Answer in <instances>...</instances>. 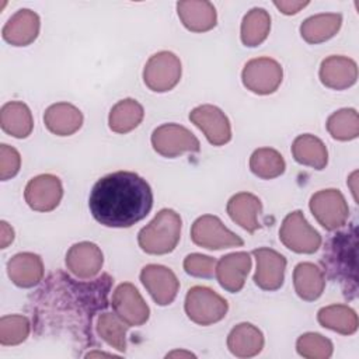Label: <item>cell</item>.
I'll return each mask as SVG.
<instances>
[{
  "label": "cell",
  "mask_w": 359,
  "mask_h": 359,
  "mask_svg": "<svg viewBox=\"0 0 359 359\" xmlns=\"http://www.w3.org/2000/svg\"><path fill=\"white\" fill-rule=\"evenodd\" d=\"M320 81L331 90H345L356 83L358 66L351 57L331 55L320 65Z\"/></svg>",
  "instance_id": "obj_18"
},
{
  "label": "cell",
  "mask_w": 359,
  "mask_h": 359,
  "mask_svg": "<svg viewBox=\"0 0 359 359\" xmlns=\"http://www.w3.org/2000/svg\"><path fill=\"white\" fill-rule=\"evenodd\" d=\"M342 24L339 13H321L306 18L300 25V35L307 43H321L337 35Z\"/></svg>",
  "instance_id": "obj_25"
},
{
  "label": "cell",
  "mask_w": 359,
  "mask_h": 359,
  "mask_svg": "<svg viewBox=\"0 0 359 359\" xmlns=\"http://www.w3.org/2000/svg\"><path fill=\"white\" fill-rule=\"evenodd\" d=\"M63 196V187L59 177L41 174L28 181L24 198L28 206L36 212H50L57 208Z\"/></svg>",
  "instance_id": "obj_12"
},
{
  "label": "cell",
  "mask_w": 359,
  "mask_h": 359,
  "mask_svg": "<svg viewBox=\"0 0 359 359\" xmlns=\"http://www.w3.org/2000/svg\"><path fill=\"white\" fill-rule=\"evenodd\" d=\"M297 353L307 359H328L332 355V342L317 332H306L297 338Z\"/></svg>",
  "instance_id": "obj_35"
},
{
  "label": "cell",
  "mask_w": 359,
  "mask_h": 359,
  "mask_svg": "<svg viewBox=\"0 0 359 359\" xmlns=\"http://www.w3.org/2000/svg\"><path fill=\"white\" fill-rule=\"evenodd\" d=\"M217 261L213 257L203 254H189L184 259V269L194 278H212L216 271Z\"/></svg>",
  "instance_id": "obj_36"
},
{
  "label": "cell",
  "mask_w": 359,
  "mask_h": 359,
  "mask_svg": "<svg viewBox=\"0 0 359 359\" xmlns=\"http://www.w3.org/2000/svg\"><path fill=\"white\" fill-rule=\"evenodd\" d=\"M309 206L316 220L330 231L342 227L349 216V208L344 195L334 188L316 192L310 198Z\"/></svg>",
  "instance_id": "obj_8"
},
{
  "label": "cell",
  "mask_w": 359,
  "mask_h": 359,
  "mask_svg": "<svg viewBox=\"0 0 359 359\" xmlns=\"http://www.w3.org/2000/svg\"><path fill=\"white\" fill-rule=\"evenodd\" d=\"M189 121L199 128L210 144L223 146L231 139V126L226 114L210 104L199 105L189 112Z\"/></svg>",
  "instance_id": "obj_11"
},
{
  "label": "cell",
  "mask_w": 359,
  "mask_h": 359,
  "mask_svg": "<svg viewBox=\"0 0 359 359\" xmlns=\"http://www.w3.org/2000/svg\"><path fill=\"white\" fill-rule=\"evenodd\" d=\"M282 244L297 254H313L321 245L320 233L306 220L302 210L290 212L279 229Z\"/></svg>",
  "instance_id": "obj_4"
},
{
  "label": "cell",
  "mask_w": 359,
  "mask_h": 359,
  "mask_svg": "<svg viewBox=\"0 0 359 359\" xmlns=\"http://www.w3.org/2000/svg\"><path fill=\"white\" fill-rule=\"evenodd\" d=\"M317 320L324 328L342 335L355 334L359 325L355 310L345 304H331L320 309L317 313Z\"/></svg>",
  "instance_id": "obj_29"
},
{
  "label": "cell",
  "mask_w": 359,
  "mask_h": 359,
  "mask_svg": "<svg viewBox=\"0 0 359 359\" xmlns=\"http://www.w3.org/2000/svg\"><path fill=\"white\" fill-rule=\"evenodd\" d=\"M181 60L170 52L161 50L149 57L143 69V81L154 93L172 90L181 80Z\"/></svg>",
  "instance_id": "obj_5"
},
{
  "label": "cell",
  "mask_w": 359,
  "mask_h": 359,
  "mask_svg": "<svg viewBox=\"0 0 359 359\" xmlns=\"http://www.w3.org/2000/svg\"><path fill=\"white\" fill-rule=\"evenodd\" d=\"M7 275L18 287H34L43 278V262L38 254L18 252L7 262Z\"/></svg>",
  "instance_id": "obj_20"
},
{
  "label": "cell",
  "mask_w": 359,
  "mask_h": 359,
  "mask_svg": "<svg viewBox=\"0 0 359 359\" xmlns=\"http://www.w3.org/2000/svg\"><path fill=\"white\" fill-rule=\"evenodd\" d=\"M39 28V15L29 8H21L7 20L1 35L3 39L13 46H27L36 39Z\"/></svg>",
  "instance_id": "obj_17"
},
{
  "label": "cell",
  "mask_w": 359,
  "mask_h": 359,
  "mask_svg": "<svg viewBox=\"0 0 359 359\" xmlns=\"http://www.w3.org/2000/svg\"><path fill=\"white\" fill-rule=\"evenodd\" d=\"M283 79L282 66L271 57H255L245 63L241 80L247 90L258 95H268L278 90Z\"/></svg>",
  "instance_id": "obj_7"
},
{
  "label": "cell",
  "mask_w": 359,
  "mask_h": 359,
  "mask_svg": "<svg viewBox=\"0 0 359 359\" xmlns=\"http://www.w3.org/2000/svg\"><path fill=\"white\" fill-rule=\"evenodd\" d=\"M29 330V321L25 316H3L0 318V344L4 346L18 345L28 338Z\"/></svg>",
  "instance_id": "obj_34"
},
{
  "label": "cell",
  "mask_w": 359,
  "mask_h": 359,
  "mask_svg": "<svg viewBox=\"0 0 359 359\" xmlns=\"http://www.w3.org/2000/svg\"><path fill=\"white\" fill-rule=\"evenodd\" d=\"M226 210L230 219L248 233H254L261 227L258 216L262 212V203L254 194L238 192L233 195L227 202Z\"/></svg>",
  "instance_id": "obj_22"
},
{
  "label": "cell",
  "mask_w": 359,
  "mask_h": 359,
  "mask_svg": "<svg viewBox=\"0 0 359 359\" xmlns=\"http://www.w3.org/2000/svg\"><path fill=\"white\" fill-rule=\"evenodd\" d=\"M273 4H275V7L280 13H283L286 15H292V14L299 13L302 8H304L309 4V1H302V0H275Z\"/></svg>",
  "instance_id": "obj_38"
},
{
  "label": "cell",
  "mask_w": 359,
  "mask_h": 359,
  "mask_svg": "<svg viewBox=\"0 0 359 359\" xmlns=\"http://www.w3.org/2000/svg\"><path fill=\"white\" fill-rule=\"evenodd\" d=\"M181 217L172 209H161L137 234L139 247L151 255H164L177 247L181 237Z\"/></svg>",
  "instance_id": "obj_2"
},
{
  "label": "cell",
  "mask_w": 359,
  "mask_h": 359,
  "mask_svg": "<svg viewBox=\"0 0 359 359\" xmlns=\"http://www.w3.org/2000/svg\"><path fill=\"white\" fill-rule=\"evenodd\" d=\"M227 348L237 358H252L264 348V334L250 323H240L229 332Z\"/></svg>",
  "instance_id": "obj_23"
},
{
  "label": "cell",
  "mask_w": 359,
  "mask_h": 359,
  "mask_svg": "<svg viewBox=\"0 0 359 359\" xmlns=\"http://www.w3.org/2000/svg\"><path fill=\"white\" fill-rule=\"evenodd\" d=\"M293 285L300 299L314 302L324 292L325 278L317 265L311 262H300L293 271Z\"/></svg>",
  "instance_id": "obj_26"
},
{
  "label": "cell",
  "mask_w": 359,
  "mask_h": 359,
  "mask_svg": "<svg viewBox=\"0 0 359 359\" xmlns=\"http://www.w3.org/2000/svg\"><path fill=\"white\" fill-rule=\"evenodd\" d=\"M251 254L257 259V269L254 275L255 285L262 290H278L283 285L286 258L280 252L266 247L255 248Z\"/></svg>",
  "instance_id": "obj_14"
},
{
  "label": "cell",
  "mask_w": 359,
  "mask_h": 359,
  "mask_svg": "<svg viewBox=\"0 0 359 359\" xmlns=\"http://www.w3.org/2000/svg\"><path fill=\"white\" fill-rule=\"evenodd\" d=\"M140 282L158 306H168L177 297L180 282L175 273L158 264H149L140 271Z\"/></svg>",
  "instance_id": "obj_13"
},
{
  "label": "cell",
  "mask_w": 359,
  "mask_h": 359,
  "mask_svg": "<svg viewBox=\"0 0 359 359\" xmlns=\"http://www.w3.org/2000/svg\"><path fill=\"white\" fill-rule=\"evenodd\" d=\"M184 309L188 318L195 324L210 325L224 318L229 303L206 286H194L187 292Z\"/></svg>",
  "instance_id": "obj_3"
},
{
  "label": "cell",
  "mask_w": 359,
  "mask_h": 359,
  "mask_svg": "<svg viewBox=\"0 0 359 359\" xmlns=\"http://www.w3.org/2000/svg\"><path fill=\"white\" fill-rule=\"evenodd\" d=\"M115 314L129 327L143 325L150 316V309L139 290L129 282L116 286L111 300Z\"/></svg>",
  "instance_id": "obj_10"
},
{
  "label": "cell",
  "mask_w": 359,
  "mask_h": 359,
  "mask_svg": "<svg viewBox=\"0 0 359 359\" xmlns=\"http://www.w3.org/2000/svg\"><path fill=\"white\" fill-rule=\"evenodd\" d=\"M192 241L208 250H222L230 247H241L243 238L229 230L217 216L203 215L198 217L191 227Z\"/></svg>",
  "instance_id": "obj_9"
},
{
  "label": "cell",
  "mask_w": 359,
  "mask_h": 359,
  "mask_svg": "<svg viewBox=\"0 0 359 359\" xmlns=\"http://www.w3.org/2000/svg\"><path fill=\"white\" fill-rule=\"evenodd\" d=\"M104 264L101 248L90 241H80L73 244L66 254L67 269L79 279L95 278Z\"/></svg>",
  "instance_id": "obj_15"
},
{
  "label": "cell",
  "mask_w": 359,
  "mask_h": 359,
  "mask_svg": "<svg viewBox=\"0 0 359 359\" xmlns=\"http://www.w3.org/2000/svg\"><path fill=\"white\" fill-rule=\"evenodd\" d=\"M177 11L181 22L191 32H206L216 27L217 14L210 1L184 0L177 3Z\"/></svg>",
  "instance_id": "obj_19"
},
{
  "label": "cell",
  "mask_w": 359,
  "mask_h": 359,
  "mask_svg": "<svg viewBox=\"0 0 359 359\" xmlns=\"http://www.w3.org/2000/svg\"><path fill=\"white\" fill-rule=\"evenodd\" d=\"M0 233H1V236H0V247L6 248L14 240V230L11 229V226H8L7 222L1 220V223H0Z\"/></svg>",
  "instance_id": "obj_39"
},
{
  "label": "cell",
  "mask_w": 359,
  "mask_h": 359,
  "mask_svg": "<svg viewBox=\"0 0 359 359\" xmlns=\"http://www.w3.org/2000/svg\"><path fill=\"white\" fill-rule=\"evenodd\" d=\"M327 130L337 140H352L359 135V115L353 108H342L327 119Z\"/></svg>",
  "instance_id": "obj_32"
},
{
  "label": "cell",
  "mask_w": 359,
  "mask_h": 359,
  "mask_svg": "<svg viewBox=\"0 0 359 359\" xmlns=\"http://www.w3.org/2000/svg\"><path fill=\"white\" fill-rule=\"evenodd\" d=\"M43 123L56 136H70L83 125L81 111L69 102H56L46 108Z\"/></svg>",
  "instance_id": "obj_21"
},
{
  "label": "cell",
  "mask_w": 359,
  "mask_h": 359,
  "mask_svg": "<svg viewBox=\"0 0 359 359\" xmlns=\"http://www.w3.org/2000/svg\"><path fill=\"white\" fill-rule=\"evenodd\" d=\"M292 154L294 161L302 165H309L314 170H323L328 163V151L325 144L310 133L299 135L293 140Z\"/></svg>",
  "instance_id": "obj_27"
},
{
  "label": "cell",
  "mask_w": 359,
  "mask_h": 359,
  "mask_svg": "<svg viewBox=\"0 0 359 359\" xmlns=\"http://www.w3.org/2000/svg\"><path fill=\"white\" fill-rule=\"evenodd\" d=\"M88 206L100 224L118 229L130 227L151 210L153 191L139 174L115 171L94 184Z\"/></svg>",
  "instance_id": "obj_1"
},
{
  "label": "cell",
  "mask_w": 359,
  "mask_h": 359,
  "mask_svg": "<svg viewBox=\"0 0 359 359\" xmlns=\"http://www.w3.org/2000/svg\"><path fill=\"white\" fill-rule=\"evenodd\" d=\"M178 356L180 358H195V355L188 351H172V352L167 353L165 358H178Z\"/></svg>",
  "instance_id": "obj_40"
},
{
  "label": "cell",
  "mask_w": 359,
  "mask_h": 359,
  "mask_svg": "<svg viewBox=\"0 0 359 359\" xmlns=\"http://www.w3.org/2000/svg\"><path fill=\"white\" fill-rule=\"evenodd\" d=\"M129 325L121 320L115 313H102L97 320L98 335L112 348L119 352L126 349V328Z\"/></svg>",
  "instance_id": "obj_33"
},
{
  "label": "cell",
  "mask_w": 359,
  "mask_h": 359,
  "mask_svg": "<svg viewBox=\"0 0 359 359\" xmlns=\"http://www.w3.org/2000/svg\"><path fill=\"white\" fill-rule=\"evenodd\" d=\"M150 140L154 151L167 158L178 157L187 151L198 153L201 149L198 137L178 123H164L156 128Z\"/></svg>",
  "instance_id": "obj_6"
},
{
  "label": "cell",
  "mask_w": 359,
  "mask_h": 359,
  "mask_svg": "<svg viewBox=\"0 0 359 359\" xmlns=\"http://www.w3.org/2000/svg\"><path fill=\"white\" fill-rule=\"evenodd\" d=\"M271 31V15L265 8L254 7L243 18L240 28L241 42L248 48L261 45Z\"/></svg>",
  "instance_id": "obj_30"
},
{
  "label": "cell",
  "mask_w": 359,
  "mask_h": 359,
  "mask_svg": "<svg viewBox=\"0 0 359 359\" xmlns=\"http://www.w3.org/2000/svg\"><path fill=\"white\" fill-rule=\"evenodd\" d=\"M144 116V109L133 98H125L118 101L109 111L108 125L115 133H128L137 128Z\"/></svg>",
  "instance_id": "obj_28"
},
{
  "label": "cell",
  "mask_w": 359,
  "mask_h": 359,
  "mask_svg": "<svg viewBox=\"0 0 359 359\" xmlns=\"http://www.w3.org/2000/svg\"><path fill=\"white\" fill-rule=\"evenodd\" d=\"M251 269V257L245 251L230 252L223 255L216 264V279L219 285L230 292L237 293L243 289L245 278Z\"/></svg>",
  "instance_id": "obj_16"
},
{
  "label": "cell",
  "mask_w": 359,
  "mask_h": 359,
  "mask_svg": "<svg viewBox=\"0 0 359 359\" xmlns=\"http://www.w3.org/2000/svg\"><path fill=\"white\" fill-rule=\"evenodd\" d=\"M21 167V157L20 153L8 146L0 144V180L7 181L18 174Z\"/></svg>",
  "instance_id": "obj_37"
},
{
  "label": "cell",
  "mask_w": 359,
  "mask_h": 359,
  "mask_svg": "<svg viewBox=\"0 0 359 359\" xmlns=\"http://www.w3.org/2000/svg\"><path fill=\"white\" fill-rule=\"evenodd\" d=\"M286 163L282 154L271 147H259L250 157V170L262 180H273L285 172Z\"/></svg>",
  "instance_id": "obj_31"
},
{
  "label": "cell",
  "mask_w": 359,
  "mask_h": 359,
  "mask_svg": "<svg viewBox=\"0 0 359 359\" xmlns=\"http://www.w3.org/2000/svg\"><path fill=\"white\" fill-rule=\"evenodd\" d=\"M0 126L13 137H28L34 128V119L27 104L21 101L6 102L0 109Z\"/></svg>",
  "instance_id": "obj_24"
}]
</instances>
